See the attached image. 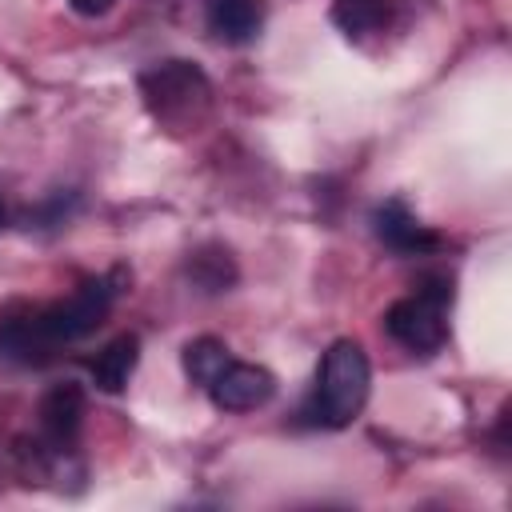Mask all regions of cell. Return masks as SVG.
I'll return each mask as SVG.
<instances>
[{
	"instance_id": "12",
	"label": "cell",
	"mask_w": 512,
	"mask_h": 512,
	"mask_svg": "<svg viewBox=\"0 0 512 512\" xmlns=\"http://www.w3.org/2000/svg\"><path fill=\"white\" fill-rule=\"evenodd\" d=\"M68 8H72L76 16L96 20V16H108V12L116 8V0H68Z\"/></svg>"
},
{
	"instance_id": "8",
	"label": "cell",
	"mask_w": 512,
	"mask_h": 512,
	"mask_svg": "<svg viewBox=\"0 0 512 512\" xmlns=\"http://www.w3.org/2000/svg\"><path fill=\"white\" fill-rule=\"evenodd\" d=\"M208 32L224 44H252L264 28V0H208Z\"/></svg>"
},
{
	"instance_id": "4",
	"label": "cell",
	"mask_w": 512,
	"mask_h": 512,
	"mask_svg": "<svg viewBox=\"0 0 512 512\" xmlns=\"http://www.w3.org/2000/svg\"><path fill=\"white\" fill-rule=\"evenodd\" d=\"M140 96L152 120L172 132H196L212 112V84L192 60H160L144 68Z\"/></svg>"
},
{
	"instance_id": "7",
	"label": "cell",
	"mask_w": 512,
	"mask_h": 512,
	"mask_svg": "<svg viewBox=\"0 0 512 512\" xmlns=\"http://www.w3.org/2000/svg\"><path fill=\"white\" fill-rule=\"evenodd\" d=\"M372 232H376V240H380L388 252H396V256H424V252L440 248V236H436L428 224H420L416 212H412L404 200H384V204H376V212H372Z\"/></svg>"
},
{
	"instance_id": "10",
	"label": "cell",
	"mask_w": 512,
	"mask_h": 512,
	"mask_svg": "<svg viewBox=\"0 0 512 512\" xmlns=\"http://www.w3.org/2000/svg\"><path fill=\"white\" fill-rule=\"evenodd\" d=\"M388 16H392V0H332V20L352 40L380 32Z\"/></svg>"
},
{
	"instance_id": "13",
	"label": "cell",
	"mask_w": 512,
	"mask_h": 512,
	"mask_svg": "<svg viewBox=\"0 0 512 512\" xmlns=\"http://www.w3.org/2000/svg\"><path fill=\"white\" fill-rule=\"evenodd\" d=\"M0 224H4V204H0Z\"/></svg>"
},
{
	"instance_id": "3",
	"label": "cell",
	"mask_w": 512,
	"mask_h": 512,
	"mask_svg": "<svg viewBox=\"0 0 512 512\" xmlns=\"http://www.w3.org/2000/svg\"><path fill=\"white\" fill-rule=\"evenodd\" d=\"M368 388H372L368 352L356 340H332L316 364V380L300 416L312 428H348L364 412Z\"/></svg>"
},
{
	"instance_id": "2",
	"label": "cell",
	"mask_w": 512,
	"mask_h": 512,
	"mask_svg": "<svg viewBox=\"0 0 512 512\" xmlns=\"http://www.w3.org/2000/svg\"><path fill=\"white\" fill-rule=\"evenodd\" d=\"M180 360L188 380L200 384L220 412H256L276 396V376L264 364L236 360L216 336L188 340Z\"/></svg>"
},
{
	"instance_id": "1",
	"label": "cell",
	"mask_w": 512,
	"mask_h": 512,
	"mask_svg": "<svg viewBox=\"0 0 512 512\" xmlns=\"http://www.w3.org/2000/svg\"><path fill=\"white\" fill-rule=\"evenodd\" d=\"M120 284H124V268L96 276V280H84L64 300L36 304L24 312H4L0 316V360L44 364L60 348L92 336L108 320V312L120 296Z\"/></svg>"
},
{
	"instance_id": "9",
	"label": "cell",
	"mask_w": 512,
	"mask_h": 512,
	"mask_svg": "<svg viewBox=\"0 0 512 512\" xmlns=\"http://www.w3.org/2000/svg\"><path fill=\"white\" fill-rule=\"evenodd\" d=\"M136 364H140V340H136V336H116L108 348L96 352V360L88 364V372H92V384H96L100 392L116 396V392L128 388Z\"/></svg>"
},
{
	"instance_id": "5",
	"label": "cell",
	"mask_w": 512,
	"mask_h": 512,
	"mask_svg": "<svg viewBox=\"0 0 512 512\" xmlns=\"http://www.w3.org/2000/svg\"><path fill=\"white\" fill-rule=\"evenodd\" d=\"M448 308H452V280L420 276V284L408 296L388 304L384 332L412 356H432L448 340Z\"/></svg>"
},
{
	"instance_id": "11",
	"label": "cell",
	"mask_w": 512,
	"mask_h": 512,
	"mask_svg": "<svg viewBox=\"0 0 512 512\" xmlns=\"http://www.w3.org/2000/svg\"><path fill=\"white\" fill-rule=\"evenodd\" d=\"M188 272H192V280L200 284V288H208V292H228V284L236 280V268H232V260H228V252H196L192 256V264H188Z\"/></svg>"
},
{
	"instance_id": "6",
	"label": "cell",
	"mask_w": 512,
	"mask_h": 512,
	"mask_svg": "<svg viewBox=\"0 0 512 512\" xmlns=\"http://www.w3.org/2000/svg\"><path fill=\"white\" fill-rule=\"evenodd\" d=\"M80 420H84V392L76 384H56L52 392H44V400L36 408L40 448L56 460L68 456L80 436Z\"/></svg>"
}]
</instances>
